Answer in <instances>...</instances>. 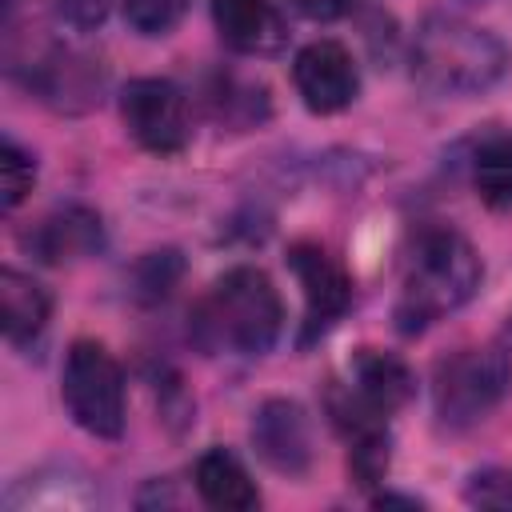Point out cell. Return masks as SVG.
Returning a JSON list of instances; mask_svg holds the SVG:
<instances>
[{"instance_id": "6da1fadb", "label": "cell", "mask_w": 512, "mask_h": 512, "mask_svg": "<svg viewBox=\"0 0 512 512\" xmlns=\"http://www.w3.org/2000/svg\"><path fill=\"white\" fill-rule=\"evenodd\" d=\"M188 328L204 352L260 356L276 344L284 328V304L268 272L240 264V268H228L200 296Z\"/></svg>"}, {"instance_id": "7a4b0ae2", "label": "cell", "mask_w": 512, "mask_h": 512, "mask_svg": "<svg viewBox=\"0 0 512 512\" xmlns=\"http://www.w3.org/2000/svg\"><path fill=\"white\" fill-rule=\"evenodd\" d=\"M480 256L476 248L452 232V228H432L416 240L404 280H400V296H396V328L404 336H416L424 328H432L436 320L452 316L456 308H464L476 288H480Z\"/></svg>"}, {"instance_id": "3957f363", "label": "cell", "mask_w": 512, "mask_h": 512, "mask_svg": "<svg viewBox=\"0 0 512 512\" xmlns=\"http://www.w3.org/2000/svg\"><path fill=\"white\" fill-rule=\"evenodd\" d=\"M508 68V48L480 24L432 12L412 40V76L436 96H480Z\"/></svg>"}, {"instance_id": "277c9868", "label": "cell", "mask_w": 512, "mask_h": 512, "mask_svg": "<svg viewBox=\"0 0 512 512\" xmlns=\"http://www.w3.org/2000/svg\"><path fill=\"white\" fill-rule=\"evenodd\" d=\"M60 400L76 428L100 440H116L124 432V372L104 344L76 340L68 348Z\"/></svg>"}, {"instance_id": "5b68a950", "label": "cell", "mask_w": 512, "mask_h": 512, "mask_svg": "<svg viewBox=\"0 0 512 512\" xmlns=\"http://www.w3.org/2000/svg\"><path fill=\"white\" fill-rule=\"evenodd\" d=\"M512 356L504 348H464L436 368L432 404L444 428H472L480 424L508 392Z\"/></svg>"}, {"instance_id": "8992f818", "label": "cell", "mask_w": 512, "mask_h": 512, "mask_svg": "<svg viewBox=\"0 0 512 512\" xmlns=\"http://www.w3.org/2000/svg\"><path fill=\"white\" fill-rule=\"evenodd\" d=\"M120 116L128 136L156 156H176L184 152L192 128H188V100L172 80L160 76H140L128 80L120 92Z\"/></svg>"}, {"instance_id": "52a82bcc", "label": "cell", "mask_w": 512, "mask_h": 512, "mask_svg": "<svg viewBox=\"0 0 512 512\" xmlns=\"http://www.w3.org/2000/svg\"><path fill=\"white\" fill-rule=\"evenodd\" d=\"M292 84H296L300 100L312 112L332 116V112H344L356 100L360 72H356V60H352V52L344 44H336V40H312L292 60Z\"/></svg>"}, {"instance_id": "ba28073f", "label": "cell", "mask_w": 512, "mask_h": 512, "mask_svg": "<svg viewBox=\"0 0 512 512\" xmlns=\"http://www.w3.org/2000/svg\"><path fill=\"white\" fill-rule=\"evenodd\" d=\"M288 264L304 288V340H316L344 316L352 300V284L320 244H292Z\"/></svg>"}, {"instance_id": "9c48e42d", "label": "cell", "mask_w": 512, "mask_h": 512, "mask_svg": "<svg viewBox=\"0 0 512 512\" xmlns=\"http://www.w3.org/2000/svg\"><path fill=\"white\" fill-rule=\"evenodd\" d=\"M252 448L268 468L284 476H304L312 464L308 412L296 400H264L252 416Z\"/></svg>"}, {"instance_id": "30bf717a", "label": "cell", "mask_w": 512, "mask_h": 512, "mask_svg": "<svg viewBox=\"0 0 512 512\" xmlns=\"http://www.w3.org/2000/svg\"><path fill=\"white\" fill-rule=\"evenodd\" d=\"M20 244L40 260V264H72V260H84L92 252H100L104 244V228H100V216L84 204H64V208H52L48 216H40L24 236Z\"/></svg>"}, {"instance_id": "8fae6325", "label": "cell", "mask_w": 512, "mask_h": 512, "mask_svg": "<svg viewBox=\"0 0 512 512\" xmlns=\"http://www.w3.org/2000/svg\"><path fill=\"white\" fill-rule=\"evenodd\" d=\"M92 504H100V492H96V484L80 472V468H72V464H48V468H36L32 476H20L8 492H4V508H12V512H32V508H40V512H76V508H92Z\"/></svg>"}, {"instance_id": "7c38bea8", "label": "cell", "mask_w": 512, "mask_h": 512, "mask_svg": "<svg viewBox=\"0 0 512 512\" xmlns=\"http://www.w3.org/2000/svg\"><path fill=\"white\" fill-rule=\"evenodd\" d=\"M216 32L244 56H264L284 44V20L272 0H212Z\"/></svg>"}, {"instance_id": "4fadbf2b", "label": "cell", "mask_w": 512, "mask_h": 512, "mask_svg": "<svg viewBox=\"0 0 512 512\" xmlns=\"http://www.w3.org/2000/svg\"><path fill=\"white\" fill-rule=\"evenodd\" d=\"M344 384H348L356 396H364L372 408L388 412V416H392L396 408H404L408 396H412V388H416L408 364H404L400 356L384 352V348H360V352L348 360V380H344Z\"/></svg>"}, {"instance_id": "5bb4252c", "label": "cell", "mask_w": 512, "mask_h": 512, "mask_svg": "<svg viewBox=\"0 0 512 512\" xmlns=\"http://www.w3.org/2000/svg\"><path fill=\"white\" fill-rule=\"evenodd\" d=\"M192 480H196V492L204 504L212 508H224V512H248L260 504V492L248 476V468L228 452V448H208L196 468H192Z\"/></svg>"}, {"instance_id": "9a60e30c", "label": "cell", "mask_w": 512, "mask_h": 512, "mask_svg": "<svg viewBox=\"0 0 512 512\" xmlns=\"http://www.w3.org/2000/svg\"><path fill=\"white\" fill-rule=\"evenodd\" d=\"M48 312H52V300L40 280H32L16 268L0 272V324H4L8 344L36 340L48 328Z\"/></svg>"}, {"instance_id": "2e32d148", "label": "cell", "mask_w": 512, "mask_h": 512, "mask_svg": "<svg viewBox=\"0 0 512 512\" xmlns=\"http://www.w3.org/2000/svg\"><path fill=\"white\" fill-rule=\"evenodd\" d=\"M472 188L492 212H512V132H496L476 148Z\"/></svg>"}, {"instance_id": "e0dca14e", "label": "cell", "mask_w": 512, "mask_h": 512, "mask_svg": "<svg viewBox=\"0 0 512 512\" xmlns=\"http://www.w3.org/2000/svg\"><path fill=\"white\" fill-rule=\"evenodd\" d=\"M32 180H36L32 156L8 136V140L0 144V204H4V212L20 208V200L32 192Z\"/></svg>"}, {"instance_id": "ac0fdd59", "label": "cell", "mask_w": 512, "mask_h": 512, "mask_svg": "<svg viewBox=\"0 0 512 512\" xmlns=\"http://www.w3.org/2000/svg\"><path fill=\"white\" fill-rule=\"evenodd\" d=\"M192 0H124V20L140 32V36H164L172 32Z\"/></svg>"}, {"instance_id": "d6986e66", "label": "cell", "mask_w": 512, "mask_h": 512, "mask_svg": "<svg viewBox=\"0 0 512 512\" xmlns=\"http://www.w3.org/2000/svg\"><path fill=\"white\" fill-rule=\"evenodd\" d=\"M464 496H468V504H476V508H512V468L476 472Z\"/></svg>"}, {"instance_id": "ffe728a7", "label": "cell", "mask_w": 512, "mask_h": 512, "mask_svg": "<svg viewBox=\"0 0 512 512\" xmlns=\"http://www.w3.org/2000/svg\"><path fill=\"white\" fill-rule=\"evenodd\" d=\"M108 4H112V0H56V12H60L72 28L88 32V28H96V24L108 16Z\"/></svg>"}, {"instance_id": "44dd1931", "label": "cell", "mask_w": 512, "mask_h": 512, "mask_svg": "<svg viewBox=\"0 0 512 512\" xmlns=\"http://www.w3.org/2000/svg\"><path fill=\"white\" fill-rule=\"evenodd\" d=\"M356 0H288L292 12H300L304 20H316V24H328V20H340L352 12Z\"/></svg>"}, {"instance_id": "7402d4cb", "label": "cell", "mask_w": 512, "mask_h": 512, "mask_svg": "<svg viewBox=\"0 0 512 512\" xmlns=\"http://www.w3.org/2000/svg\"><path fill=\"white\" fill-rule=\"evenodd\" d=\"M4 4H8V8H12V4H16V0H4Z\"/></svg>"}]
</instances>
